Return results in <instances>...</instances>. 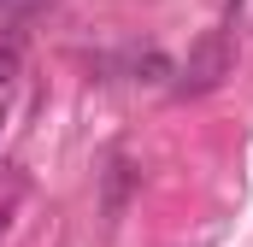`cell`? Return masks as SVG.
<instances>
[{
  "label": "cell",
  "mask_w": 253,
  "mask_h": 247,
  "mask_svg": "<svg viewBox=\"0 0 253 247\" xmlns=\"http://www.w3.org/2000/svg\"><path fill=\"white\" fill-rule=\"evenodd\" d=\"M230 36L224 30H212V36H200L194 41L189 65H183V77H177V94H206V88H218L224 77H230Z\"/></svg>",
  "instance_id": "6da1fadb"
},
{
  "label": "cell",
  "mask_w": 253,
  "mask_h": 247,
  "mask_svg": "<svg viewBox=\"0 0 253 247\" xmlns=\"http://www.w3.org/2000/svg\"><path fill=\"white\" fill-rule=\"evenodd\" d=\"M24 77V30H0V94Z\"/></svg>",
  "instance_id": "7a4b0ae2"
},
{
  "label": "cell",
  "mask_w": 253,
  "mask_h": 247,
  "mask_svg": "<svg viewBox=\"0 0 253 247\" xmlns=\"http://www.w3.org/2000/svg\"><path fill=\"white\" fill-rule=\"evenodd\" d=\"M129 183H135L129 159H124V153H112V165H106V218H118V212H124V194H129Z\"/></svg>",
  "instance_id": "3957f363"
},
{
  "label": "cell",
  "mask_w": 253,
  "mask_h": 247,
  "mask_svg": "<svg viewBox=\"0 0 253 247\" xmlns=\"http://www.w3.org/2000/svg\"><path fill=\"white\" fill-rule=\"evenodd\" d=\"M53 0H0V18H24V12H42Z\"/></svg>",
  "instance_id": "277c9868"
},
{
  "label": "cell",
  "mask_w": 253,
  "mask_h": 247,
  "mask_svg": "<svg viewBox=\"0 0 253 247\" xmlns=\"http://www.w3.org/2000/svg\"><path fill=\"white\" fill-rule=\"evenodd\" d=\"M12 224V194H0V230Z\"/></svg>",
  "instance_id": "5b68a950"
}]
</instances>
